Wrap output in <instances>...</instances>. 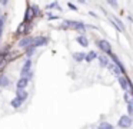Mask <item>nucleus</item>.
<instances>
[{"mask_svg": "<svg viewBox=\"0 0 133 129\" xmlns=\"http://www.w3.org/2000/svg\"><path fill=\"white\" fill-rule=\"evenodd\" d=\"M30 67H32V60L27 59L26 62H24L23 67H22V77H27V79H30V76H32Z\"/></svg>", "mask_w": 133, "mask_h": 129, "instance_id": "f03ea898", "label": "nucleus"}, {"mask_svg": "<svg viewBox=\"0 0 133 129\" xmlns=\"http://www.w3.org/2000/svg\"><path fill=\"white\" fill-rule=\"evenodd\" d=\"M33 14H36L35 13V9H27V11H26V20L24 22H30L32 20V17H33Z\"/></svg>", "mask_w": 133, "mask_h": 129, "instance_id": "ddd939ff", "label": "nucleus"}, {"mask_svg": "<svg viewBox=\"0 0 133 129\" xmlns=\"http://www.w3.org/2000/svg\"><path fill=\"white\" fill-rule=\"evenodd\" d=\"M76 40H77V43H80V46H83V47H86V46L89 45V40H87L84 36H79Z\"/></svg>", "mask_w": 133, "mask_h": 129, "instance_id": "f8f14e48", "label": "nucleus"}, {"mask_svg": "<svg viewBox=\"0 0 133 129\" xmlns=\"http://www.w3.org/2000/svg\"><path fill=\"white\" fill-rule=\"evenodd\" d=\"M96 57H99V54L96 53V52H89L87 56H86V60H87V62H92V60L96 59Z\"/></svg>", "mask_w": 133, "mask_h": 129, "instance_id": "2eb2a0df", "label": "nucleus"}, {"mask_svg": "<svg viewBox=\"0 0 133 129\" xmlns=\"http://www.w3.org/2000/svg\"><path fill=\"white\" fill-rule=\"evenodd\" d=\"M16 97H19V99H22L24 102V100L27 99V90H24V89H20V90H17V93H16Z\"/></svg>", "mask_w": 133, "mask_h": 129, "instance_id": "1a4fd4ad", "label": "nucleus"}, {"mask_svg": "<svg viewBox=\"0 0 133 129\" xmlns=\"http://www.w3.org/2000/svg\"><path fill=\"white\" fill-rule=\"evenodd\" d=\"M47 43V37H35V43H33V47H37V46H44Z\"/></svg>", "mask_w": 133, "mask_h": 129, "instance_id": "423d86ee", "label": "nucleus"}, {"mask_svg": "<svg viewBox=\"0 0 133 129\" xmlns=\"http://www.w3.org/2000/svg\"><path fill=\"white\" fill-rule=\"evenodd\" d=\"M64 23H66V26L73 27V29H76V30H84V27H86L83 23H82V22H77V20H66Z\"/></svg>", "mask_w": 133, "mask_h": 129, "instance_id": "7ed1b4c3", "label": "nucleus"}, {"mask_svg": "<svg viewBox=\"0 0 133 129\" xmlns=\"http://www.w3.org/2000/svg\"><path fill=\"white\" fill-rule=\"evenodd\" d=\"M27 85H29V79H27V77H20V79L17 80V83H16L19 90H20V89H24Z\"/></svg>", "mask_w": 133, "mask_h": 129, "instance_id": "0eeeda50", "label": "nucleus"}, {"mask_svg": "<svg viewBox=\"0 0 133 129\" xmlns=\"http://www.w3.org/2000/svg\"><path fill=\"white\" fill-rule=\"evenodd\" d=\"M33 43H35V37L26 36V37H23V39L19 42V46H20V47H32Z\"/></svg>", "mask_w": 133, "mask_h": 129, "instance_id": "20e7f679", "label": "nucleus"}, {"mask_svg": "<svg viewBox=\"0 0 133 129\" xmlns=\"http://www.w3.org/2000/svg\"><path fill=\"white\" fill-rule=\"evenodd\" d=\"M10 80L6 76H0V86H9Z\"/></svg>", "mask_w": 133, "mask_h": 129, "instance_id": "f3484780", "label": "nucleus"}, {"mask_svg": "<svg viewBox=\"0 0 133 129\" xmlns=\"http://www.w3.org/2000/svg\"><path fill=\"white\" fill-rule=\"evenodd\" d=\"M97 129H115V128H113V125H110L109 122H103V123L99 125Z\"/></svg>", "mask_w": 133, "mask_h": 129, "instance_id": "dca6fc26", "label": "nucleus"}, {"mask_svg": "<svg viewBox=\"0 0 133 129\" xmlns=\"http://www.w3.org/2000/svg\"><path fill=\"white\" fill-rule=\"evenodd\" d=\"M4 56H6V54H4V53H0V62H2V59H3Z\"/></svg>", "mask_w": 133, "mask_h": 129, "instance_id": "5701e85b", "label": "nucleus"}, {"mask_svg": "<svg viewBox=\"0 0 133 129\" xmlns=\"http://www.w3.org/2000/svg\"><path fill=\"white\" fill-rule=\"evenodd\" d=\"M113 20H115V24L117 26V29H120V30L123 32V30H124V26H123V23H122L119 19H116V17H113Z\"/></svg>", "mask_w": 133, "mask_h": 129, "instance_id": "a211bd4d", "label": "nucleus"}, {"mask_svg": "<svg viewBox=\"0 0 133 129\" xmlns=\"http://www.w3.org/2000/svg\"><path fill=\"white\" fill-rule=\"evenodd\" d=\"M4 20H6V17L2 14L0 16V36H2V32H3V24H4Z\"/></svg>", "mask_w": 133, "mask_h": 129, "instance_id": "6ab92c4d", "label": "nucleus"}, {"mask_svg": "<svg viewBox=\"0 0 133 129\" xmlns=\"http://www.w3.org/2000/svg\"><path fill=\"white\" fill-rule=\"evenodd\" d=\"M0 11H2V10H0ZM0 16H2V14H0Z\"/></svg>", "mask_w": 133, "mask_h": 129, "instance_id": "b1692460", "label": "nucleus"}, {"mask_svg": "<svg viewBox=\"0 0 133 129\" xmlns=\"http://www.w3.org/2000/svg\"><path fill=\"white\" fill-rule=\"evenodd\" d=\"M67 6H69L70 9H73V10H77V7H76V6L73 4V3H67Z\"/></svg>", "mask_w": 133, "mask_h": 129, "instance_id": "412c9836", "label": "nucleus"}, {"mask_svg": "<svg viewBox=\"0 0 133 129\" xmlns=\"http://www.w3.org/2000/svg\"><path fill=\"white\" fill-rule=\"evenodd\" d=\"M99 62H100V66H102V67H107V66L110 65L109 60H107V56H104V54L99 56Z\"/></svg>", "mask_w": 133, "mask_h": 129, "instance_id": "9d476101", "label": "nucleus"}, {"mask_svg": "<svg viewBox=\"0 0 133 129\" xmlns=\"http://www.w3.org/2000/svg\"><path fill=\"white\" fill-rule=\"evenodd\" d=\"M22 103H23V100H22V99H19V97H15V99L12 100V106H13V108H16V109H17V108H20V106H22Z\"/></svg>", "mask_w": 133, "mask_h": 129, "instance_id": "4468645a", "label": "nucleus"}, {"mask_svg": "<svg viewBox=\"0 0 133 129\" xmlns=\"http://www.w3.org/2000/svg\"><path fill=\"white\" fill-rule=\"evenodd\" d=\"M99 47H100L106 54H110V53H112V49H110V43L107 42V40H100V42H99Z\"/></svg>", "mask_w": 133, "mask_h": 129, "instance_id": "39448f33", "label": "nucleus"}, {"mask_svg": "<svg viewBox=\"0 0 133 129\" xmlns=\"http://www.w3.org/2000/svg\"><path fill=\"white\" fill-rule=\"evenodd\" d=\"M117 80H119V83H120L122 89H123V90H127V88H129V83L126 82V77L120 76V77H117Z\"/></svg>", "mask_w": 133, "mask_h": 129, "instance_id": "9b49d317", "label": "nucleus"}, {"mask_svg": "<svg viewBox=\"0 0 133 129\" xmlns=\"http://www.w3.org/2000/svg\"><path fill=\"white\" fill-rule=\"evenodd\" d=\"M132 123H133L132 118L127 116V115H123V116H120L117 125H119V128H122V129H127V128H130V126H132Z\"/></svg>", "mask_w": 133, "mask_h": 129, "instance_id": "f257e3e1", "label": "nucleus"}, {"mask_svg": "<svg viewBox=\"0 0 133 129\" xmlns=\"http://www.w3.org/2000/svg\"><path fill=\"white\" fill-rule=\"evenodd\" d=\"M86 53H83V52H76V53H73V59L76 60V62H82V60H86Z\"/></svg>", "mask_w": 133, "mask_h": 129, "instance_id": "6e6552de", "label": "nucleus"}, {"mask_svg": "<svg viewBox=\"0 0 133 129\" xmlns=\"http://www.w3.org/2000/svg\"><path fill=\"white\" fill-rule=\"evenodd\" d=\"M127 112H129V116L132 118L133 116V102H130L129 105H127Z\"/></svg>", "mask_w": 133, "mask_h": 129, "instance_id": "aec40b11", "label": "nucleus"}, {"mask_svg": "<svg viewBox=\"0 0 133 129\" xmlns=\"http://www.w3.org/2000/svg\"><path fill=\"white\" fill-rule=\"evenodd\" d=\"M109 4L113 6V7H116V6H117V3H116V2H109Z\"/></svg>", "mask_w": 133, "mask_h": 129, "instance_id": "4be33fe9", "label": "nucleus"}]
</instances>
